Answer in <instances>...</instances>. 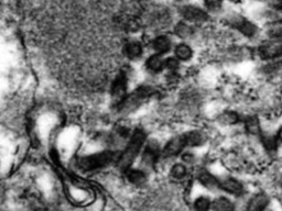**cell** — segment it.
<instances>
[{
  "instance_id": "obj_5",
  "label": "cell",
  "mask_w": 282,
  "mask_h": 211,
  "mask_svg": "<svg viewBox=\"0 0 282 211\" xmlns=\"http://www.w3.org/2000/svg\"><path fill=\"white\" fill-rule=\"evenodd\" d=\"M126 92H127V79L123 75H119L115 79L113 87H111V95L113 98L118 102H121L126 98Z\"/></svg>"
},
{
  "instance_id": "obj_28",
  "label": "cell",
  "mask_w": 282,
  "mask_h": 211,
  "mask_svg": "<svg viewBox=\"0 0 282 211\" xmlns=\"http://www.w3.org/2000/svg\"><path fill=\"white\" fill-rule=\"evenodd\" d=\"M205 3L211 10H217L222 6V0H205Z\"/></svg>"
},
{
  "instance_id": "obj_2",
  "label": "cell",
  "mask_w": 282,
  "mask_h": 211,
  "mask_svg": "<svg viewBox=\"0 0 282 211\" xmlns=\"http://www.w3.org/2000/svg\"><path fill=\"white\" fill-rule=\"evenodd\" d=\"M153 95V89L151 87H140L133 94L126 96L121 102H119V109L122 112H130L139 107L143 101Z\"/></svg>"
},
{
  "instance_id": "obj_3",
  "label": "cell",
  "mask_w": 282,
  "mask_h": 211,
  "mask_svg": "<svg viewBox=\"0 0 282 211\" xmlns=\"http://www.w3.org/2000/svg\"><path fill=\"white\" fill-rule=\"evenodd\" d=\"M113 161V153L110 152H102L98 154L83 157L80 159L81 168L85 171H94L97 168H102L107 166Z\"/></svg>"
},
{
  "instance_id": "obj_16",
  "label": "cell",
  "mask_w": 282,
  "mask_h": 211,
  "mask_svg": "<svg viewBox=\"0 0 282 211\" xmlns=\"http://www.w3.org/2000/svg\"><path fill=\"white\" fill-rule=\"evenodd\" d=\"M200 182L204 185L205 187H207L209 189L221 187V183H218V181L216 180L213 175L208 174V173H206V172L202 173V174L200 175Z\"/></svg>"
},
{
  "instance_id": "obj_17",
  "label": "cell",
  "mask_w": 282,
  "mask_h": 211,
  "mask_svg": "<svg viewBox=\"0 0 282 211\" xmlns=\"http://www.w3.org/2000/svg\"><path fill=\"white\" fill-rule=\"evenodd\" d=\"M214 211H234V204L227 198H218L213 202Z\"/></svg>"
},
{
  "instance_id": "obj_19",
  "label": "cell",
  "mask_w": 282,
  "mask_h": 211,
  "mask_svg": "<svg viewBox=\"0 0 282 211\" xmlns=\"http://www.w3.org/2000/svg\"><path fill=\"white\" fill-rule=\"evenodd\" d=\"M124 51H126V54L130 57V59H137V57H139L141 55L142 48L138 42H129L126 46Z\"/></svg>"
},
{
  "instance_id": "obj_11",
  "label": "cell",
  "mask_w": 282,
  "mask_h": 211,
  "mask_svg": "<svg viewBox=\"0 0 282 211\" xmlns=\"http://www.w3.org/2000/svg\"><path fill=\"white\" fill-rule=\"evenodd\" d=\"M234 25L246 36H253L256 33V31H257V29H256V27L252 22H249L242 18H239L238 20L234 23Z\"/></svg>"
},
{
  "instance_id": "obj_30",
  "label": "cell",
  "mask_w": 282,
  "mask_h": 211,
  "mask_svg": "<svg viewBox=\"0 0 282 211\" xmlns=\"http://www.w3.org/2000/svg\"><path fill=\"white\" fill-rule=\"evenodd\" d=\"M277 137H278V140L280 141V142H282V126L279 129V131H278V136H277Z\"/></svg>"
},
{
  "instance_id": "obj_13",
  "label": "cell",
  "mask_w": 282,
  "mask_h": 211,
  "mask_svg": "<svg viewBox=\"0 0 282 211\" xmlns=\"http://www.w3.org/2000/svg\"><path fill=\"white\" fill-rule=\"evenodd\" d=\"M128 181L134 185H142L146 182V175L139 170H127Z\"/></svg>"
},
{
  "instance_id": "obj_7",
  "label": "cell",
  "mask_w": 282,
  "mask_h": 211,
  "mask_svg": "<svg viewBox=\"0 0 282 211\" xmlns=\"http://www.w3.org/2000/svg\"><path fill=\"white\" fill-rule=\"evenodd\" d=\"M182 15L190 21H204L207 19V15L205 11L193 6H187V7L182 8Z\"/></svg>"
},
{
  "instance_id": "obj_26",
  "label": "cell",
  "mask_w": 282,
  "mask_h": 211,
  "mask_svg": "<svg viewBox=\"0 0 282 211\" xmlns=\"http://www.w3.org/2000/svg\"><path fill=\"white\" fill-rule=\"evenodd\" d=\"M222 120H223V122L226 123V124H235L236 122H238L239 117L236 112L228 111V112H225L224 114H223Z\"/></svg>"
},
{
  "instance_id": "obj_4",
  "label": "cell",
  "mask_w": 282,
  "mask_h": 211,
  "mask_svg": "<svg viewBox=\"0 0 282 211\" xmlns=\"http://www.w3.org/2000/svg\"><path fill=\"white\" fill-rule=\"evenodd\" d=\"M259 56L262 60H273L282 56V40L262 44L259 48Z\"/></svg>"
},
{
  "instance_id": "obj_15",
  "label": "cell",
  "mask_w": 282,
  "mask_h": 211,
  "mask_svg": "<svg viewBox=\"0 0 282 211\" xmlns=\"http://www.w3.org/2000/svg\"><path fill=\"white\" fill-rule=\"evenodd\" d=\"M184 137H185L186 145L199 146V145L204 143V136H203L201 132L193 131V132H190V133L185 134Z\"/></svg>"
},
{
  "instance_id": "obj_24",
  "label": "cell",
  "mask_w": 282,
  "mask_h": 211,
  "mask_svg": "<svg viewBox=\"0 0 282 211\" xmlns=\"http://www.w3.org/2000/svg\"><path fill=\"white\" fill-rule=\"evenodd\" d=\"M194 207L196 211H208L209 208H211V201L205 197H201L195 201Z\"/></svg>"
},
{
  "instance_id": "obj_6",
  "label": "cell",
  "mask_w": 282,
  "mask_h": 211,
  "mask_svg": "<svg viewBox=\"0 0 282 211\" xmlns=\"http://www.w3.org/2000/svg\"><path fill=\"white\" fill-rule=\"evenodd\" d=\"M185 145H186V142H185L184 136L174 138L166 145V148H165V150H163V152H165L166 156H174L176 154H179Z\"/></svg>"
},
{
  "instance_id": "obj_25",
  "label": "cell",
  "mask_w": 282,
  "mask_h": 211,
  "mask_svg": "<svg viewBox=\"0 0 282 211\" xmlns=\"http://www.w3.org/2000/svg\"><path fill=\"white\" fill-rule=\"evenodd\" d=\"M171 175L172 177L176 178V180H181V178H183L186 175L185 166H183L182 164L174 165L171 170Z\"/></svg>"
},
{
  "instance_id": "obj_21",
  "label": "cell",
  "mask_w": 282,
  "mask_h": 211,
  "mask_svg": "<svg viewBox=\"0 0 282 211\" xmlns=\"http://www.w3.org/2000/svg\"><path fill=\"white\" fill-rule=\"evenodd\" d=\"M267 33L269 36L274 37V39H278V37H282V20L275 21L272 24H270L268 27Z\"/></svg>"
},
{
  "instance_id": "obj_22",
  "label": "cell",
  "mask_w": 282,
  "mask_h": 211,
  "mask_svg": "<svg viewBox=\"0 0 282 211\" xmlns=\"http://www.w3.org/2000/svg\"><path fill=\"white\" fill-rule=\"evenodd\" d=\"M246 129L249 133L258 134L260 133V124L259 121L256 117H249L246 120Z\"/></svg>"
},
{
  "instance_id": "obj_29",
  "label": "cell",
  "mask_w": 282,
  "mask_h": 211,
  "mask_svg": "<svg viewBox=\"0 0 282 211\" xmlns=\"http://www.w3.org/2000/svg\"><path fill=\"white\" fill-rule=\"evenodd\" d=\"M274 8L282 10V0H269Z\"/></svg>"
},
{
  "instance_id": "obj_31",
  "label": "cell",
  "mask_w": 282,
  "mask_h": 211,
  "mask_svg": "<svg viewBox=\"0 0 282 211\" xmlns=\"http://www.w3.org/2000/svg\"><path fill=\"white\" fill-rule=\"evenodd\" d=\"M264 211H269V210H266V209H265V210H264Z\"/></svg>"
},
{
  "instance_id": "obj_10",
  "label": "cell",
  "mask_w": 282,
  "mask_h": 211,
  "mask_svg": "<svg viewBox=\"0 0 282 211\" xmlns=\"http://www.w3.org/2000/svg\"><path fill=\"white\" fill-rule=\"evenodd\" d=\"M147 67L153 73H159L166 67V60H162L159 54L152 55L147 61Z\"/></svg>"
},
{
  "instance_id": "obj_9",
  "label": "cell",
  "mask_w": 282,
  "mask_h": 211,
  "mask_svg": "<svg viewBox=\"0 0 282 211\" xmlns=\"http://www.w3.org/2000/svg\"><path fill=\"white\" fill-rule=\"evenodd\" d=\"M221 187L233 195H240L242 193V185L234 178H227L224 182H222Z\"/></svg>"
},
{
  "instance_id": "obj_20",
  "label": "cell",
  "mask_w": 282,
  "mask_h": 211,
  "mask_svg": "<svg viewBox=\"0 0 282 211\" xmlns=\"http://www.w3.org/2000/svg\"><path fill=\"white\" fill-rule=\"evenodd\" d=\"M175 56L178 57L179 60L186 61L189 59H191L192 56V50L187 47L186 44H180L175 48Z\"/></svg>"
},
{
  "instance_id": "obj_23",
  "label": "cell",
  "mask_w": 282,
  "mask_h": 211,
  "mask_svg": "<svg viewBox=\"0 0 282 211\" xmlns=\"http://www.w3.org/2000/svg\"><path fill=\"white\" fill-rule=\"evenodd\" d=\"M175 32L181 37H187V36H190V35L192 34L193 30L191 29V27H190V25H187L185 23H179L178 25H176Z\"/></svg>"
},
{
  "instance_id": "obj_1",
  "label": "cell",
  "mask_w": 282,
  "mask_h": 211,
  "mask_svg": "<svg viewBox=\"0 0 282 211\" xmlns=\"http://www.w3.org/2000/svg\"><path fill=\"white\" fill-rule=\"evenodd\" d=\"M145 141H146V133L142 130L138 129L134 132L126 150H124V152L122 153V155L119 159V167L121 170H123V171L129 170L130 165L133 164L137 155L139 154V152L142 148L143 143H145Z\"/></svg>"
},
{
  "instance_id": "obj_18",
  "label": "cell",
  "mask_w": 282,
  "mask_h": 211,
  "mask_svg": "<svg viewBox=\"0 0 282 211\" xmlns=\"http://www.w3.org/2000/svg\"><path fill=\"white\" fill-rule=\"evenodd\" d=\"M159 148L155 145H149L148 148L146 149L145 153H143V162H146L147 164H153L156 158H158V152Z\"/></svg>"
},
{
  "instance_id": "obj_12",
  "label": "cell",
  "mask_w": 282,
  "mask_h": 211,
  "mask_svg": "<svg viewBox=\"0 0 282 211\" xmlns=\"http://www.w3.org/2000/svg\"><path fill=\"white\" fill-rule=\"evenodd\" d=\"M261 141L265 149L269 152H275L278 148V139L268 133H261Z\"/></svg>"
},
{
  "instance_id": "obj_14",
  "label": "cell",
  "mask_w": 282,
  "mask_h": 211,
  "mask_svg": "<svg viewBox=\"0 0 282 211\" xmlns=\"http://www.w3.org/2000/svg\"><path fill=\"white\" fill-rule=\"evenodd\" d=\"M170 40L166 36H159L153 41V49L158 54H163L169 51L170 49Z\"/></svg>"
},
{
  "instance_id": "obj_8",
  "label": "cell",
  "mask_w": 282,
  "mask_h": 211,
  "mask_svg": "<svg viewBox=\"0 0 282 211\" xmlns=\"http://www.w3.org/2000/svg\"><path fill=\"white\" fill-rule=\"evenodd\" d=\"M269 198L265 194L256 195L253 199L249 201L246 211H264L268 206Z\"/></svg>"
},
{
  "instance_id": "obj_27",
  "label": "cell",
  "mask_w": 282,
  "mask_h": 211,
  "mask_svg": "<svg viewBox=\"0 0 282 211\" xmlns=\"http://www.w3.org/2000/svg\"><path fill=\"white\" fill-rule=\"evenodd\" d=\"M178 67H179V62L178 60L174 59V57H170V59L166 60V68H168L169 70L173 72V70H175Z\"/></svg>"
}]
</instances>
